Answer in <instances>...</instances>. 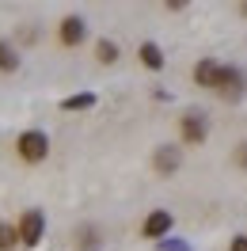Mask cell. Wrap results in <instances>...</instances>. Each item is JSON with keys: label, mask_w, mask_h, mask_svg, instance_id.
<instances>
[{"label": "cell", "mask_w": 247, "mask_h": 251, "mask_svg": "<svg viewBox=\"0 0 247 251\" xmlns=\"http://www.w3.org/2000/svg\"><path fill=\"white\" fill-rule=\"evenodd\" d=\"M16 152H19L23 164H42V160L49 156V137L42 129H23L16 137Z\"/></svg>", "instance_id": "obj_1"}, {"label": "cell", "mask_w": 247, "mask_h": 251, "mask_svg": "<svg viewBox=\"0 0 247 251\" xmlns=\"http://www.w3.org/2000/svg\"><path fill=\"white\" fill-rule=\"evenodd\" d=\"M19 228V244L23 248H34V244H42V236H46V213L42 209H23V217L16 221Z\"/></svg>", "instance_id": "obj_2"}, {"label": "cell", "mask_w": 247, "mask_h": 251, "mask_svg": "<svg viewBox=\"0 0 247 251\" xmlns=\"http://www.w3.org/2000/svg\"><path fill=\"white\" fill-rule=\"evenodd\" d=\"M179 137H183V145H205V137H209V118H205L201 110H186L183 118H179Z\"/></svg>", "instance_id": "obj_3"}, {"label": "cell", "mask_w": 247, "mask_h": 251, "mask_svg": "<svg viewBox=\"0 0 247 251\" xmlns=\"http://www.w3.org/2000/svg\"><path fill=\"white\" fill-rule=\"evenodd\" d=\"M247 88V76L236 69V65H221V76H217V95H224V99H240Z\"/></svg>", "instance_id": "obj_4"}, {"label": "cell", "mask_w": 247, "mask_h": 251, "mask_svg": "<svg viewBox=\"0 0 247 251\" xmlns=\"http://www.w3.org/2000/svg\"><path fill=\"white\" fill-rule=\"evenodd\" d=\"M152 168L160 175H175L183 168V149H179V145H160L152 152Z\"/></svg>", "instance_id": "obj_5"}, {"label": "cell", "mask_w": 247, "mask_h": 251, "mask_svg": "<svg viewBox=\"0 0 247 251\" xmlns=\"http://www.w3.org/2000/svg\"><path fill=\"white\" fill-rule=\"evenodd\" d=\"M57 38H61V46H69V50H76L84 38H88V23L80 16H65L61 19V27H57Z\"/></svg>", "instance_id": "obj_6"}, {"label": "cell", "mask_w": 247, "mask_h": 251, "mask_svg": "<svg viewBox=\"0 0 247 251\" xmlns=\"http://www.w3.org/2000/svg\"><path fill=\"white\" fill-rule=\"evenodd\" d=\"M171 232V213L168 209H152L148 217H145V225H141V236L145 240H160V236Z\"/></svg>", "instance_id": "obj_7"}, {"label": "cell", "mask_w": 247, "mask_h": 251, "mask_svg": "<svg viewBox=\"0 0 247 251\" xmlns=\"http://www.w3.org/2000/svg\"><path fill=\"white\" fill-rule=\"evenodd\" d=\"M217 76H221V65H217L213 57H201V61L194 65V84H198V88H209V92H213Z\"/></svg>", "instance_id": "obj_8"}, {"label": "cell", "mask_w": 247, "mask_h": 251, "mask_svg": "<svg viewBox=\"0 0 247 251\" xmlns=\"http://www.w3.org/2000/svg\"><path fill=\"white\" fill-rule=\"evenodd\" d=\"M137 57H141V65H145V69H152V73L164 69V50L156 46V42H141V46H137Z\"/></svg>", "instance_id": "obj_9"}, {"label": "cell", "mask_w": 247, "mask_h": 251, "mask_svg": "<svg viewBox=\"0 0 247 251\" xmlns=\"http://www.w3.org/2000/svg\"><path fill=\"white\" fill-rule=\"evenodd\" d=\"M16 69H19V50L8 38H0V73H16Z\"/></svg>", "instance_id": "obj_10"}, {"label": "cell", "mask_w": 247, "mask_h": 251, "mask_svg": "<svg viewBox=\"0 0 247 251\" xmlns=\"http://www.w3.org/2000/svg\"><path fill=\"white\" fill-rule=\"evenodd\" d=\"M95 61H99V65H114V61H118V42L99 38V42H95Z\"/></svg>", "instance_id": "obj_11"}, {"label": "cell", "mask_w": 247, "mask_h": 251, "mask_svg": "<svg viewBox=\"0 0 247 251\" xmlns=\"http://www.w3.org/2000/svg\"><path fill=\"white\" fill-rule=\"evenodd\" d=\"M16 244H19V228L8 225V221H0V251H12Z\"/></svg>", "instance_id": "obj_12"}, {"label": "cell", "mask_w": 247, "mask_h": 251, "mask_svg": "<svg viewBox=\"0 0 247 251\" xmlns=\"http://www.w3.org/2000/svg\"><path fill=\"white\" fill-rule=\"evenodd\" d=\"M92 103H95V95H69L61 107L65 110H84V107H92Z\"/></svg>", "instance_id": "obj_13"}, {"label": "cell", "mask_w": 247, "mask_h": 251, "mask_svg": "<svg viewBox=\"0 0 247 251\" xmlns=\"http://www.w3.org/2000/svg\"><path fill=\"white\" fill-rule=\"evenodd\" d=\"M232 164H236V168H247V141H240L232 149Z\"/></svg>", "instance_id": "obj_14"}, {"label": "cell", "mask_w": 247, "mask_h": 251, "mask_svg": "<svg viewBox=\"0 0 247 251\" xmlns=\"http://www.w3.org/2000/svg\"><path fill=\"white\" fill-rule=\"evenodd\" d=\"M228 251H247V236H236V240L228 244Z\"/></svg>", "instance_id": "obj_15"}, {"label": "cell", "mask_w": 247, "mask_h": 251, "mask_svg": "<svg viewBox=\"0 0 247 251\" xmlns=\"http://www.w3.org/2000/svg\"><path fill=\"white\" fill-rule=\"evenodd\" d=\"M240 16H247V4H240Z\"/></svg>", "instance_id": "obj_16"}]
</instances>
